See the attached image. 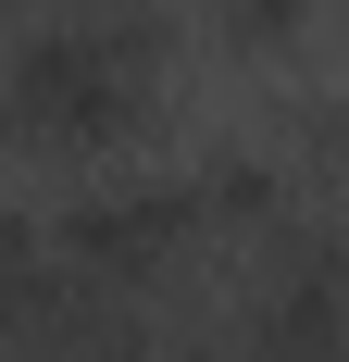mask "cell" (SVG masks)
<instances>
[{
    "instance_id": "8992f818",
    "label": "cell",
    "mask_w": 349,
    "mask_h": 362,
    "mask_svg": "<svg viewBox=\"0 0 349 362\" xmlns=\"http://www.w3.org/2000/svg\"><path fill=\"white\" fill-rule=\"evenodd\" d=\"M0 13H13V0H0ZM0 37H13V25H0Z\"/></svg>"
},
{
    "instance_id": "277c9868",
    "label": "cell",
    "mask_w": 349,
    "mask_h": 362,
    "mask_svg": "<svg viewBox=\"0 0 349 362\" xmlns=\"http://www.w3.org/2000/svg\"><path fill=\"white\" fill-rule=\"evenodd\" d=\"M312 13H324V0H212V37H225L237 63H275V50L312 37Z\"/></svg>"
},
{
    "instance_id": "3957f363",
    "label": "cell",
    "mask_w": 349,
    "mask_h": 362,
    "mask_svg": "<svg viewBox=\"0 0 349 362\" xmlns=\"http://www.w3.org/2000/svg\"><path fill=\"white\" fill-rule=\"evenodd\" d=\"M187 187H200V238H225V250H249V238H275L300 213L287 150H212V163H187Z\"/></svg>"
},
{
    "instance_id": "5b68a950",
    "label": "cell",
    "mask_w": 349,
    "mask_h": 362,
    "mask_svg": "<svg viewBox=\"0 0 349 362\" xmlns=\"http://www.w3.org/2000/svg\"><path fill=\"white\" fill-rule=\"evenodd\" d=\"M25 250H50V238H37V213L13 200V187H0V262H25Z\"/></svg>"
},
{
    "instance_id": "7a4b0ae2",
    "label": "cell",
    "mask_w": 349,
    "mask_h": 362,
    "mask_svg": "<svg viewBox=\"0 0 349 362\" xmlns=\"http://www.w3.org/2000/svg\"><path fill=\"white\" fill-rule=\"evenodd\" d=\"M50 250L75 275H100V288H174V262L200 250V187L187 175H88L50 225Z\"/></svg>"
},
{
    "instance_id": "6da1fadb",
    "label": "cell",
    "mask_w": 349,
    "mask_h": 362,
    "mask_svg": "<svg viewBox=\"0 0 349 362\" xmlns=\"http://www.w3.org/2000/svg\"><path fill=\"white\" fill-rule=\"evenodd\" d=\"M174 25L162 0H112V13H50V25L0 37V150L37 163H100L162 112Z\"/></svg>"
}]
</instances>
